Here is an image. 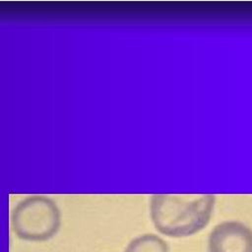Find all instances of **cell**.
I'll return each instance as SVG.
<instances>
[{"mask_svg":"<svg viewBox=\"0 0 252 252\" xmlns=\"http://www.w3.org/2000/svg\"><path fill=\"white\" fill-rule=\"evenodd\" d=\"M216 196L155 194L150 199V216L156 229L163 235L181 238L191 236L207 226Z\"/></svg>","mask_w":252,"mask_h":252,"instance_id":"6da1fadb","label":"cell"},{"mask_svg":"<svg viewBox=\"0 0 252 252\" xmlns=\"http://www.w3.org/2000/svg\"><path fill=\"white\" fill-rule=\"evenodd\" d=\"M61 225L57 204L42 195L28 196L19 202L11 214L14 233L27 241H46L52 238Z\"/></svg>","mask_w":252,"mask_h":252,"instance_id":"7a4b0ae2","label":"cell"},{"mask_svg":"<svg viewBox=\"0 0 252 252\" xmlns=\"http://www.w3.org/2000/svg\"><path fill=\"white\" fill-rule=\"evenodd\" d=\"M208 251L252 252V229L241 221H222L210 232Z\"/></svg>","mask_w":252,"mask_h":252,"instance_id":"3957f363","label":"cell"},{"mask_svg":"<svg viewBox=\"0 0 252 252\" xmlns=\"http://www.w3.org/2000/svg\"><path fill=\"white\" fill-rule=\"evenodd\" d=\"M124 252H170L167 242L154 233H145L133 238Z\"/></svg>","mask_w":252,"mask_h":252,"instance_id":"277c9868","label":"cell"}]
</instances>
